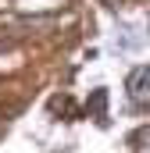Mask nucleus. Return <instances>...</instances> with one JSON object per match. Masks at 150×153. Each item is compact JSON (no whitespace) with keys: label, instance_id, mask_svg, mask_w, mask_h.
I'll return each instance as SVG.
<instances>
[{"label":"nucleus","instance_id":"nucleus-2","mask_svg":"<svg viewBox=\"0 0 150 153\" xmlns=\"http://www.w3.org/2000/svg\"><path fill=\"white\" fill-rule=\"evenodd\" d=\"M132 150L136 153H150V128H140V132H132Z\"/></svg>","mask_w":150,"mask_h":153},{"label":"nucleus","instance_id":"nucleus-1","mask_svg":"<svg viewBox=\"0 0 150 153\" xmlns=\"http://www.w3.org/2000/svg\"><path fill=\"white\" fill-rule=\"evenodd\" d=\"M107 89H97L93 93V100H89V114L97 117V125H107Z\"/></svg>","mask_w":150,"mask_h":153}]
</instances>
